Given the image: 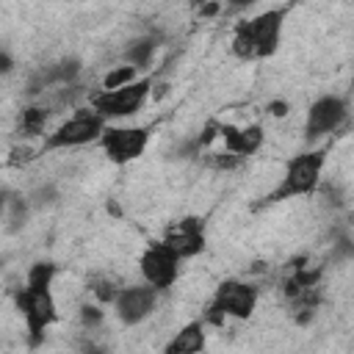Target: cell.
<instances>
[{
  "instance_id": "cell-1",
  "label": "cell",
  "mask_w": 354,
  "mask_h": 354,
  "mask_svg": "<svg viewBox=\"0 0 354 354\" xmlns=\"http://www.w3.org/2000/svg\"><path fill=\"white\" fill-rule=\"evenodd\" d=\"M324 166H326V152L324 149H304L293 155L277 180V185L263 196V205H279L288 199L299 196H313L318 194L324 183Z\"/></svg>"
},
{
  "instance_id": "cell-2",
  "label": "cell",
  "mask_w": 354,
  "mask_h": 354,
  "mask_svg": "<svg viewBox=\"0 0 354 354\" xmlns=\"http://www.w3.org/2000/svg\"><path fill=\"white\" fill-rule=\"evenodd\" d=\"M108 122L91 108V105H80L75 108L64 122H58L39 144L36 155H50V152H64V149H77L86 144H100L102 133H105Z\"/></svg>"
},
{
  "instance_id": "cell-3",
  "label": "cell",
  "mask_w": 354,
  "mask_h": 354,
  "mask_svg": "<svg viewBox=\"0 0 354 354\" xmlns=\"http://www.w3.org/2000/svg\"><path fill=\"white\" fill-rule=\"evenodd\" d=\"M11 299L25 321L28 346L30 348L41 346L47 329L58 321V301H55L53 290H36V288H28L25 282H19L17 288H11Z\"/></svg>"
},
{
  "instance_id": "cell-4",
  "label": "cell",
  "mask_w": 354,
  "mask_h": 354,
  "mask_svg": "<svg viewBox=\"0 0 354 354\" xmlns=\"http://www.w3.org/2000/svg\"><path fill=\"white\" fill-rule=\"evenodd\" d=\"M155 80H158V77L144 75V77H138L136 83H130V86H124V88H116V91H100V88H97L94 94H88V105H91L108 124L122 122V119H130V116H136V113L149 102Z\"/></svg>"
},
{
  "instance_id": "cell-5",
  "label": "cell",
  "mask_w": 354,
  "mask_h": 354,
  "mask_svg": "<svg viewBox=\"0 0 354 354\" xmlns=\"http://www.w3.org/2000/svg\"><path fill=\"white\" fill-rule=\"evenodd\" d=\"M149 138L152 130L147 124H108L100 138V149L113 166H127L147 152Z\"/></svg>"
},
{
  "instance_id": "cell-6",
  "label": "cell",
  "mask_w": 354,
  "mask_h": 354,
  "mask_svg": "<svg viewBox=\"0 0 354 354\" xmlns=\"http://www.w3.org/2000/svg\"><path fill=\"white\" fill-rule=\"evenodd\" d=\"M351 116V105L340 94H321L310 102L307 116H304V138L318 141L324 136L337 133Z\"/></svg>"
},
{
  "instance_id": "cell-7",
  "label": "cell",
  "mask_w": 354,
  "mask_h": 354,
  "mask_svg": "<svg viewBox=\"0 0 354 354\" xmlns=\"http://www.w3.org/2000/svg\"><path fill=\"white\" fill-rule=\"evenodd\" d=\"M180 266L183 260L163 243V241H152L144 246V252L138 254V274L141 282L152 285L155 290H171L180 279Z\"/></svg>"
},
{
  "instance_id": "cell-8",
  "label": "cell",
  "mask_w": 354,
  "mask_h": 354,
  "mask_svg": "<svg viewBox=\"0 0 354 354\" xmlns=\"http://www.w3.org/2000/svg\"><path fill=\"white\" fill-rule=\"evenodd\" d=\"M257 301H260L257 285L230 277V279L218 282V288L213 290V299L207 304L216 307L227 321H249L257 310Z\"/></svg>"
},
{
  "instance_id": "cell-9",
  "label": "cell",
  "mask_w": 354,
  "mask_h": 354,
  "mask_svg": "<svg viewBox=\"0 0 354 354\" xmlns=\"http://www.w3.org/2000/svg\"><path fill=\"white\" fill-rule=\"evenodd\" d=\"M285 19H288V8L285 6H274V8H263L254 17H246L243 25L252 36L257 61L271 58L279 44H282V30H285Z\"/></svg>"
},
{
  "instance_id": "cell-10",
  "label": "cell",
  "mask_w": 354,
  "mask_h": 354,
  "mask_svg": "<svg viewBox=\"0 0 354 354\" xmlns=\"http://www.w3.org/2000/svg\"><path fill=\"white\" fill-rule=\"evenodd\" d=\"M158 301H160V290H155L152 285L147 282H136V285H124L113 301V315L119 324L124 326H138L144 324L147 318L155 315L158 310Z\"/></svg>"
},
{
  "instance_id": "cell-11",
  "label": "cell",
  "mask_w": 354,
  "mask_h": 354,
  "mask_svg": "<svg viewBox=\"0 0 354 354\" xmlns=\"http://www.w3.org/2000/svg\"><path fill=\"white\" fill-rule=\"evenodd\" d=\"M160 241L185 263V260H194L196 254L205 252V246H207V230H205V221L199 216H185V218L169 224Z\"/></svg>"
},
{
  "instance_id": "cell-12",
  "label": "cell",
  "mask_w": 354,
  "mask_h": 354,
  "mask_svg": "<svg viewBox=\"0 0 354 354\" xmlns=\"http://www.w3.org/2000/svg\"><path fill=\"white\" fill-rule=\"evenodd\" d=\"M218 141H221V149H227L230 155L246 160L252 155H257L266 144V130L260 122H249V124H230V122H221L218 127Z\"/></svg>"
},
{
  "instance_id": "cell-13",
  "label": "cell",
  "mask_w": 354,
  "mask_h": 354,
  "mask_svg": "<svg viewBox=\"0 0 354 354\" xmlns=\"http://www.w3.org/2000/svg\"><path fill=\"white\" fill-rule=\"evenodd\" d=\"M205 346H207V326L202 318H194L166 340L160 354H205Z\"/></svg>"
},
{
  "instance_id": "cell-14",
  "label": "cell",
  "mask_w": 354,
  "mask_h": 354,
  "mask_svg": "<svg viewBox=\"0 0 354 354\" xmlns=\"http://www.w3.org/2000/svg\"><path fill=\"white\" fill-rule=\"evenodd\" d=\"M50 116L53 108L47 102H30L19 111L17 116V136L19 138H44L53 127H50Z\"/></svg>"
},
{
  "instance_id": "cell-15",
  "label": "cell",
  "mask_w": 354,
  "mask_h": 354,
  "mask_svg": "<svg viewBox=\"0 0 354 354\" xmlns=\"http://www.w3.org/2000/svg\"><path fill=\"white\" fill-rule=\"evenodd\" d=\"M158 47H160V36H158V33H144V36H136V39L124 47L122 58H124V64H130V66H136L138 72H144V69L152 66V58H155Z\"/></svg>"
},
{
  "instance_id": "cell-16",
  "label": "cell",
  "mask_w": 354,
  "mask_h": 354,
  "mask_svg": "<svg viewBox=\"0 0 354 354\" xmlns=\"http://www.w3.org/2000/svg\"><path fill=\"white\" fill-rule=\"evenodd\" d=\"M30 210H33V205L28 202V196L14 194L8 188L3 191V227H6L8 235H14V232H19L25 227Z\"/></svg>"
},
{
  "instance_id": "cell-17",
  "label": "cell",
  "mask_w": 354,
  "mask_h": 354,
  "mask_svg": "<svg viewBox=\"0 0 354 354\" xmlns=\"http://www.w3.org/2000/svg\"><path fill=\"white\" fill-rule=\"evenodd\" d=\"M58 277V266L53 260H36L28 271H25V285L36 288V290H53V282Z\"/></svg>"
},
{
  "instance_id": "cell-18",
  "label": "cell",
  "mask_w": 354,
  "mask_h": 354,
  "mask_svg": "<svg viewBox=\"0 0 354 354\" xmlns=\"http://www.w3.org/2000/svg\"><path fill=\"white\" fill-rule=\"evenodd\" d=\"M138 77H144L136 66L130 64H119V66H111L102 77H100V91H116V88H124L130 83H136Z\"/></svg>"
},
{
  "instance_id": "cell-19",
  "label": "cell",
  "mask_w": 354,
  "mask_h": 354,
  "mask_svg": "<svg viewBox=\"0 0 354 354\" xmlns=\"http://www.w3.org/2000/svg\"><path fill=\"white\" fill-rule=\"evenodd\" d=\"M122 288H124V285H119V282L111 279V277H91V279H88V293H91L94 301L102 304V307H113V301H116V296H119Z\"/></svg>"
},
{
  "instance_id": "cell-20",
  "label": "cell",
  "mask_w": 354,
  "mask_h": 354,
  "mask_svg": "<svg viewBox=\"0 0 354 354\" xmlns=\"http://www.w3.org/2000/svg\"><path fill=\"white\" fill-rule=\"evenodd\" d=\"M77 324L80 332H100L105 326V307L97 301H83L77 307Z\"/></svg>"
},
{
  "instance_id": "cell-21",
  "label": "cell",
  "mask_w": 354,
  "mask_h": 354,
  "mask_svg": "<svg viewBox=\"0 0 354 354\" xmlns=\"http://www.w3.org/2000/svg\"><path fill=\"white\" fill-rule=\"evenodd\" d=\"M205 155V166L213 169V171H235L238 166H243L241 158L230 155L227 149H216V152H202Z\"/></svg>"
},
{
  "instance_id": "cell-22",
  "label": "cell",
  "mask_w": 354,
  "mask_h": 354,
  "mask_svg": "<svg viewBox=\"0 0 354 354\" xmlns=\"http://www.w3.org/2000/svg\"><path fill=\"white\" fill-rule=\"evenodd\" d=\"M28 196V202L33 205V210H39V207H50L53 202H58V188L53 185V183H44V185H36L30 194H25Z\"/></svg>"
},
{
  "instance_id": "cell-23",
  "label": "cell",
  "mask_w": 354,
  "mask_h": 354,
  "mask_svg": "<svg viewBox=\"0 0 354 354\" xmlns=\"http://www.w3.org/2000/svg\"><path fill=\"white\" fill-rule=\"evenodd\" d=\"M77 354H111V348L102 337H97V332H83L77 340Z\"/></svg>"
},
{
  "instance_id": "cell-24",
  "label": "cell",
  "mask_w": 354,
  "mask_h": 354,
  "mask_svg": "<svg viewBox=\"0 0 354 354\" xmlns=\"http://www.w3.org/2000/svg\"><path fill=\"white\" fill-rule=\"evenodd\" d=\"M266 113L274 119H282L290 113V102L288 100H271V102H266Z\"/></svg>"
},
{
  "instance_id": "cell-25",
  "label": "cell",
  "mask_w": 354,
  "mask_h": 354,
  "mask_svg": "<svg viewBox=\"0 0 354 354\" xmlns=\"http://www.w3.org/2000/svg\"><path fill=\"white\" fill-rule=\"evenodd\" d=\"M221 11H224V6H221V3H205V6H199V8H196L199 19H213V17H218Z\"/></svg>"
},
{
  "instance_id": "cell-26",
  "label": "cell",
  "mask_w": 354,
  "mask_h": 354,
  "mask_svg": "<svg viewBox=\"0 0 354 354\" xmlns=\"http://www.w3.org/2000/svg\"><path fill=\"white\" fill-rule=\"evenodd\" d=\"M0 72H3V75H11V72H14V58H11V53H8L6 47L0 50Z\"/></svg>"
},
{
  "instance_id": "cell-27",
  "label": "cell",
  "mask_w": 354,
  "mask_h": 354,
  "mask_svg": "<svg viewBox=\"0 0 354 354\" xmlns=\"http://www.w3.org/2000/svg\"><path fill=\"white\" fill-rule=\"evenodd\" d=\"M166 94H169V83H163V80H155V86H152V97H149V100H152V102H160Z\"/></svg>"
}]
</instances>
